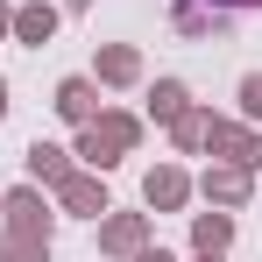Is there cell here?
I'll list each match as a JSON object with an SVG mask.
<instances>
[{
	"label": "cell",
	"mask_w": 262,
	"mask_h": 262,
	"mask_svg": "<svg viewBox=\"0 0 262 262\" xmlns=\"http://www.w3.org/2000/svg\"><path fill=\"white\" fill-rule=\"evenodd\" d=\"M135 135H142V128H135V114H92L85 135H78V156H85L92 170H114V163L135 149Z\"/></svg>",
	"instance_id": "obj_1"
},
{
	"label": "cell",
	"mask_w": 262,
	"mask_h": 262,
	"mask_svg": "<svg viewBox=\"0 0 262 262\" xmlns=\"http://www.w3.org/2000/svg\"><path fill=\"white\" fill-rule=\"evenodd\" d=\"M0 213H7V234H36V241H50V206L43 191H0Z\"/></svg>",
	"instance_id": "obj_2"
},
{
	"label": "cell",
	"mask_w": 262,
	"mask_h": 262,
	"mask_svg": "<svg viewBox=\"0 0 262 262\" xmlns=\"http://www.w3.org/2000/svg\"><path fill=\"white\" fill-rule=\"evenodd\" d=\"M99 248H106V255H142V248H149V213H114V220H99Z\"/></svg>",
	"instance_id": "obj_3"
},
{
	"label": "cell",
	"mask_w": 262,
	"mask_h": 262,
	"mask_svg": "<svg viewBox=\"0 0 262 262\" xmlns=\"http://www.w3.org/2000/svg\"><path fill=\"white\" fill-rule=\"evenodd\" d=\"M57 206H64V213H85V220H99V213H106V184H99L92 170H71L64 184H57Z\"/></svg>",
	"instance_id": "obj_4"
},
{
	"label": "cell",
	"mask_w": 262,
	"mask_h": 262,
	"mask_svg": "<svg viewBox=\"0 0 262 262\" xmlns=\"http://www.w3.org/2000/svg\"><path fill=\"white\" fill-rule=\"evenodd\" d=\"M142 199H149L156 213H177V206L191 199V177H184V170H170V163H156V170L142 177Z\"/></svg>",
	"instance_id": "obj_5"
},
{
	"label": "cell",
	"mask_w": 262,
	"mask_h": 262,
	"mask_svg": "<svg viewBox=\"0 0 262 262\" xmlns=\"http://www.w3.org/2000/svg\"><path fill=\"white\" fill-rule=\"evenodd\" d=\"M7 36H14V43H29V50H43L50 36H57V7H50V0H29V7L14 14V29H7Z\"/></svg>",
	"instance_id": "obj_6"
},
{
	"label": "cell",
	"mask_w": 262,
	"mask_h": 262,
	"mask_svg": "<svg viewBox=\"0 0 262 262\" xmlns=\"http://www.w3.org/2000/svg\"><path fill=\"white\" fill-rule=\"evenodd\" d=\"M206 199L213 206H248V163H213L206 170Z\"/></svg>",
	"instance_id": "obj_7"
},
{
	"label": "cell",
	"mask_w": 262,
	"mask_h": 262,
	"mask_svg": "<svg viewBox=\"0 0 262 262\" xmlns=\"http://www.w3.org/2000/svg\"><path fill=\"white\" fill-rule=\"evenodd\" d=\"M29 177H43V184H64V177H71V156H64L57 142H29Z\"/></svg>",
	"instance_id": "obj_8"
},
{
	"label": "cell",
	"mask_w": 262,
	"mask_h": 262,
	"mask_svg": "<svg viewBox=\"0 0 262 262\" xmlns=\"http://www.w3.org/2000/svg\"><path fill=\"white\" fill-rule=\"evenodd\" d=\"M99 78H106V85H135V78H142V57H135L128 43L99 50Z\"/></svg>",
	"instance_id": "obj_9"
},
{
	"label": "cell",
	"mask_w": 262,
	"mask_h": 262,
	"mask_svg": "<svg viewBox=\"0 0 262 262\" xmlns=\"http://www.w3.org/2000/svg\"><path fill=\"white\" fill-rule=\"evenodd\" d=\"M191 241H199V255H220V248L234 241V220L227 213H199L191 220Z\"/></svg>",
	"instance_id": "obj_10"
},
{
	"label": "cell",
	"mask_w": 262,
	"mask_h": 262,
	"mask_svg": "<svg viewBox=\"0 0 262 262\" xmlns=\"http://www.w3.org/2000/svg\"><path fill=\"white\" fill-rule=\"evenodd\" d=\"M57 114L78 121V128L92 121V85H85V78H64V85H57Z\"/></svg>",
	"instance_id": "obj_11"
},
{
	"label": "cell",
	"mask_w": 262,
	"mask_h": 262,
	"mask_svg": "<svg viewBox=\"0 0 262 262\" xmlns=\"http://www.w3.org/2000/svg\"><path fill=\"white\" fill-rule=\"evenodd\" d=\"M177 29H184V36H220V29H227V14L199 7V0H177Z\"/></svg>",
	"instance_id": "obj_12"
},
{
	"label": "cell",
	"mask_w": 262,
	"mask_h": 262,
	"mask_svg": "<svg viewBox=\"0 0 262 262\" xmlns=\"http://www.w3.org/2000/svg\"><path fill=\"white\" fill-rule=\"evenodd\" d=\"M149 114H156V121H177V114H184V85H177V78H156V92H149Z\"/></svg>",
	"instance_id": "obj_13"
},
{
	"label": "cell",
	"mask_w": 262,
	"mask_h": 262,
	"mask_svg": "<svg viewBox=\"0 0 262 262\" xmlns=\"http://www.w3.org/2000/svg\"><path fill=\"white\" fill-rule=\"evenodd\" d=\"M0 262H50V241H36V234H7V241H0Z\"/></svg>",
	"instance_id": "obj_14"
},
{
	"label": "cell",
	"mask_w": 262,
	"mask_h": 262,
	"mask_svg": "<svg viewBox=\"0 0 262 262\" xmlns=\"http://www.w3.org/2000/svg\"><path fill=\"white\" fill-rule=\"evenodd\" d=\"M170 135H177V149H206V114H191V106H184V114L170 121Z\"/></svg>",
	"instance_id": "obj_15"
},
{
	"label": "cell",
	"mask_w": 262,
	"mask_h": 262,
	"mask_svg": "<svg viewBox=\"0 0 262 262\" xmlns=\"http://www.w3.org/2000/svg\"><path fill=\"white\" fill-rule=\"evenodd\" d=\"M241 121H262V71L241 78Z\"/></svg>",
	"instance_id": "obj_16"
},
{
	"label": "cell",
	"mask_w": 262,
	"mask_h": 262,
	"mask_svg": "<svg viewBox=\"0 0 262 262\" xmlns=\"http://www.w3.org/2000/svg\"><path fill=\"white\" fill-rule=\"evenodd\" d=\"M255 163H262V135H248V170H255Z\"/></svg>",
	"instance_id": "obj_17"
},
{
	"label": "cell",
	"mask_w": 262,
	"mask_h": 262,
	"mask_svg": "<svg viewBox=\"0 0 262 262\" xmlns=\"http://www.w3.org/2000/svg\"><path fill=\"white\" fill-rule=\"evenodd\" d=\"M135 262H170V255H163V248H142V255H135Z\"/></svg>",
	"instance_id": "obj_18"
},
{
	"label": "cell",
	"mask_w": 262,
	"mask_h": 262,
	"mask_svg": "<svg viewBox=\"0 0 262 262\" xmlns=\"http://www.w3.org/2000/svg\"><path fill=\"white\" fill-rule=\"evenodd\" d=\"M7 29H14V14H7V7H0V36H7Z\"/></svg>",
	"instance_id": "obj_19"
},
{
	"label": "cell",
	"mask_w": 262,
	"mask_h": 262,
	"mask_svg": "<svg viewBox=\"0 0 262 262\" xmlns=\"http://www.w3.org/2000/svg\"><path fill=\"white\" fill-rule=\"evenodd\" d=\"M0 121H7V78H0Z\"/></svg>",
	"instance_id": "obj_20"
},
{
	"label": "cell",
	"mask_w": 262,
	"mask_h": 262,
	"mask_svg": "<svg viewBox=\"0 0 262 262\" xmlns=\"http://www.w3.org/2000/svg\"><path fill=\"white\" fill-rule=\"evenodd\" d=\"M64 7H92V0H64Z\"/></svg>",
	"instance_id": "obj_21"
},
{
	"label": "cell",
	"mask_w": 262,
	"mask_h": 262,
	"mask_svg": "<svg viewBox=\"0 0 262 262\" xmlns=\"http://www.w3.org/2000/svg\"><path fill=\"white\" fill-rule=\"evenodd\" d=\"M199 262H220V255H199Z\"/></svg>",
	"instance_id": "obj_22"
}]
</instances>
